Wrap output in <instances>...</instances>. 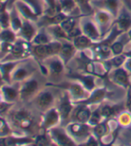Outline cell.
Listing matches in <instances>:
<instances>
[{"label":"cell","instance_id":"1","mask_svg":"<svg viewBox=\"0 0 131 146\" xmlns=\"http://www.w3.org/2000/svg\"><path fill=\"white\" fill-rule=\"evenodd\" d=\"M36 111L31 106L30 108L16 107L14 104L5 115L6 121L16 131L25 132L29 136H35L38 134V118L34 113Z\"/></svg>","mask_w":131,"mask_h":146},{"label":"cell","instance_id":"2","mask_svg":"<svg viewBox=\"0 0 131 146\" xmlns=\"http://www.w3.org/2000/svg\"><path fill=\"white\" fill-rule=\"evenodd\" d=\"M38 61L31 57L21 61L13 70L11 76V84H20L38 71Z\"/></svg>","mask_w":131,"mask_h":146},{"label":"cell","instance_id":"3","mask_svg":"<svg viewBox=\"0 0 131 146\" xmlns=\"http://www.w3.org/2000/svg\"><path fill=\"white\" fill-rule=\"evenodd\" d=\"M38 71L35 74L24 81L20 83L19 91H20V101L23 103L28 104L35 97L41 89H40V80L38 78Z\"/></svg>","mask_w":131,"mask_h":146},{"label":"cell","instance_id":"4","mask_svg":"<svg viewBox=\"0 0 131 146\" xmlns=\"http://www.w3.org/2000/svg\"><path fill=\"white\" fill-rule=\"evenodd\" d=\"M31 56V43L18 38L14 43L13 50L7 54L0 62L21 61Z\"/></svg>","mask_w":131,"mask_h":146},{"label":"cell","instance_id":"5","mask_svg":"<svg viewBox=\"0 0 131 146\" xmlns=\"http://www.w3.org/2000/svg\"><path fill=\"white\" fill-rule=\"evenodd\" d=\"M62 44L57 41H52L47 45H32L31 44V55L38 62H43L51 56L59 54Z\"/></svg>","mask_w":131,"mask_h":146},{"label":"cell","instance_id":"6","mask_svg":"<svg viewBox=\"0 0 131 146\" xmlns=\"http://www.w3.org/2000/svg\"><path fill=\"white\" fill-rule=\"evenodd\" d=\"M54 100L55 96L52 92L50 90L43 89L36 94L35 97L28 104L37 111H39L41 112H45L47 110L51 109L50 107L52 106Z\"/></svg>","mask_w":131,"mask_h":146},{"label":"cell","instance_id":"7","mask_svg":"<svg viewBox=\"0 0 131 146\" xmlns=\"http://www.w3.org/2000/svg\"><path fill=\"white\" fill-rule=\"evenodd\" d=\"M38 31V26L36 23L23 19V26H21V30L17 32V36L18 38L31 43Z\"/></svg>","mask_w":131,"mask_h":146},{"label":"cell","instance_id":"8","mask_svg":"<svg viewBox=\"0 0 131 146\" xmlns=\"http://www.w3.org/2000/svg\"><path fill=\"white\" fill-rule=\"evenodd\" d=\"M20 84H3L1 87V94L3 100L10 104H15L20 100Z\"/></svg>","mask_w":131,"mask_h":146},{"label":"cell","instance_id":"9","mask_svg":"<svg viewBox=\"0 0 131 146\" xmlns=\"http://www.w3.org/2000/svg\"><path fill=\"white\" fill-rule=\"evenodd\" d=\"M59 111L55 109H49L47 111L44 112L43 117L41 118L40 121V127L41 129L47 130L54 127L58 120H59Z\"/></svg>","mask_w":131,"mask_h":146},{"label":"cell","instance_id":"10","mask_svg":"<svg viewBox=\"0 0 131 146\" xmlns=\"http://www.w3.org/2000/svg\"><path fill=\"white\" fill-rule=\"evenodd\" d=\"M14 5H15L17 11L21 14V16L23 17V19L33 21V23H37L39 21V15H38L31 7L26 3L21 1V0H15Z\"/></svg>","mask_w":131,"mask_h":146},{"label":"cell","instance_id":"11","mask_svg":"<svg viewBox=\"0 0 131 146\" xmlns=\"http://www.w3.org/2000/svg\"><path fill=\"white\" fill-rule=\"evenodd\" d=\"M23 61V60H21ZM21 61L16 62H0V77L6 84H11V76L13 70Z\"/></svg>","mask_w":131,"mask_h":146},{"label":"cell","instance_id":"12","mask_svg":"<svg viewBox=\"0 0 131 146\" xmlns=\"http://www.w3.org/2000/svg\"><path fill=\"white\" fill-rule=\"evenodd\" d=\"M41 63L46 67V69L47 70V74L49 72L51 75H54V76L59 75V74H61V72L63 70V62L59 59L54 58V56H51V57L47 58V59L43 61Z\"/></svg>","mask_w":131,"mask_h":146},{"label":"cell","instance_id":"13","mask_svg":"<svg viewBox=\"0 0 131 146\" xmlns=\"http://www.w3.org/2000/svg\"><path fill=\"white\" fill-rule=\"evenodd\" d=\"M49 130H50L49 135L51 137V140H53L55 143L61 144V145L73 144V143L70 139V137L65 134L63 130L59 128H55V127H52Z\"/></svg>","mask_w":131,"mask_h":146},{"label":"cell","instance_id":"14","mask_svg":"<svg viewBox=\"0 0 131 146\" xmlns=\"http://www.w3.org/2000/svg\"><path fill=\"white\" fill-rule=\"evenodd\" d=\"M51 36L47 29L42 28L41 30L38 31L37 34L35 35L33 40L31 41L32 45H47V44L52 42L51 41Z\"/></svg>","mask_w":131,"mask_h":146},{"label":"cell","instance_id":"15","mask_svg":"<svg viewBox=\"0 0 131 146\" xmlns=\"http://www.w3.org/2000/svg\"><path fill=\"white\" fill-rule=\"evenodd\" d=\"M18 39L17 33L14 32L11 28L4 29L0 32V42L14 44Z\"/></svg>","mask_w":131,"mask_h":146},{"label":"cell","instance_id":"16","mask_svg":"<svg viewBox=\"0 0 131 146\" xmlns=\"http://www.w3.org/2000/svg\"><path fill=\"white\" fill-rule=\"evenodd\" d=\"M21 1L30 5L33 11L39 16L45 12V6L47 5L45 0H21Z\"/></svg>","mask_w":131,"mask_h":146},{"label":"cell","instance_id":"17","mask_svg":"<svg viewBox=\"0 0 131 146\" xmlns=\"http://www.w3.org/2000/svg\"><path fill=\"white\" fill-rule=\"evenodd\" d=\"M46 29L51 36H55L56 38H67L66 32L64 31V30L61 27L60 24H51V25H48Z\"/></svg>","mask_w":131,"mask_h":146},{"label":"cell","instance_id":"18","mask_svg":"<svg viewBox=\"0 0 131 146\" xmlns=\"http://www.w3.org/2000/svg\"><path fill=\"white\" fill-rule=\"evenodd\" d=\"M76 5L75 0H59V3H58L59 10L65 15L73 11Z\"/></svg>","mask_w":131,"mask_h":146},{"label":"cell","instance_id":"19","mask_svg":"<svg viewBox=\"0 0 131 146\" xmlns=\"http://www.w3.org/2000/svg\"><path fill=\"white\" fill-rule=\"evenodd\" d=\"M0 25L2 29H8L11 26V18H10V13L9 10L6 9L0 13Z\"/></svg>","mask_w":131,"mask_h":146},{"label":"cell","instance_id":"20","mask_svg":"<svg viewBox=\"0 0 131 146\" xmlns=\"http://www.w3.org/2000/svg\"><path fill=\"white\" fill-rule=\"evenodd\" d=\"M70 111H71V105L70 104V102L67 99L63 100L61 103L60 107H59L60 116L62 117L63 119H66L67 117L69 116Z\"/></svg>","mask_w":131,"mask_h":146},{"label":"cell","instance_id":"21","mask_svg":"<svg viewBox=\"0 0 131 146\" xmlns=\"http://www.w3.org/2000/svg\"><path fill=\"white\" fill-rule=\"evenodd\" d=\"M59 54H61L63 60L67 61L70 58L72 54H73V46H72L70 44H64V45H62Z\"/></svg>","mask_w":131,"mask_h":146},{"label":"cell","instance_id":"22","mask_svg":"<svg viewBox=\"0 0 131 146\" xmlns=\"http://www.w3.org/2000/svg\"><path fill=\"white\" fill-rule=\"evenodd\" d=\"M51 137L47 134H37L34 136V144L37 145H48L50 144Z\"/></svg>","mask_w":131,"mask_h":146},{"label":"cell","instance_id":"23","mask_svg":"<svg viewBox=\"0 0 131 146\" xmlns=\"http://www.w3.org/2000/svg\"><path fill=\"white\" fill-rule=\"evenodd\" d=\"M61 27L66 33L70 32L75 28V19L74 18H66L60 23Z\"/></svg>","mask_w":131,"mask_h":146},{"label":"cell","instance_id":"24","mask_svg":"<svg viewBox=\"0 0 131 146\" xmlns=\"http://www.w3.org/2000/svg\"><path fill=\"white\" fill-rule=\"evenodd\" d=\"M15 104H10L7 103L5 101H1L0 102V117H4L5 116L10 110L12 109V107Z\"/></svg>","mask_w":131,"mask_h":146},{"label":"cell","instance_id":"25","mask_svg":"<svg viewBox=\"0 0 131 146\" xmlns=\"http://www.w3.org/2000/svg\"><path fill=\"white\" fill-rule=\"evenodd\" d=\"M115 78L120 84H127V82H128L126 72L124 70H117V72L115 73Z\"/></svg>","mask_w":131,"mask_h":146},{"label":"cell","instance_id":"26","mask_svg":"<svg viewBox=\"0 0 131 146\" xmlns=\"http://www.w3.org/2000/svg\"><path fill=\"white\" fill-rule=\"evenodd\" d=\"M76 5L79 6L83 12H90L91 7L89 5V0H75Z\"/></svg>","mask_w":131,"mask_h":146},{"label":"cell","instance_id":"27","mask_svg":"<svg viewBox=\"0 0 131 146\" xmlns=\"http://www.w3.org/2000/svg\"><path fill=\"white\" fill-rule=\"evenodd\" d=\"M104 5H106L107 8L110 9L112 12L115 13L117 11L118 5H119L118 0H104Z\"/></svg>","mask_w":131,"mask_h":146},{"label":"cell","instance_id":"28","mask_svg":"<svg viewBox=\"0 0 131 146\" xmlns=\"http://www.w3.org/2000/svg\"><path fill=\"white\" fill-rule=\"evenodd\" d=\"M74 44L78 47H85L89 44V40L86 36H78L74 41Z\"/></svg>","mask_w":131,"mask_h":146},{"label":"cell","instance_id":"29","mask_svg":"<svg viewBox=\"0 0 131 146\" xmlns=\"http://www.w3.org/2000/svg\"><path fill=\"white\" fill-rule=\"evenodd\" d=\"M89 111L88 110H81V111H79L77 114V119L78 120H79L80 122H85L89 118Z\"/></svg>","mask_w":131,"mask_h":146},{"label":"cell","instance_id":"30","mask_svg":"<svg viewBox=\"0 0 131 146\" xmlns=\"http://www.w3.org/2000/svg\"><path fill=\"white\" fill-rule=\"evenodd\" d=\"M84 31L85 32L90 36H96L97 34H96V30L94 29V27L93 26V24H91L90 23H87L85 24V27H84Z\"/></svg>","mask_w":131,"mask_h":146},{"label":"cell","instance_id":"31","mask_svg":"<svg viewBox=\"0 0 131 146\" xmlns=\"http://www.w3.org/2000/svg\"><path fill=\"white\" fill-rule=\"evenodd\" d=\"M119 23H120V26L123 29H127L130 25V23H131V19H130V17L128 15V14L125 13V14H123V15L120 17Z\"/></svg>","mask_w":131,"mask_h":146},{"label":"cell","instance_id":"32","mask_svg":"<svg viewBox=\"0 0 131 146\" xmlns=\"http://www.w3.org/2000/svg\"><path fill=\"white\" fill-rule=\"evenodd\" d=\"M70 130L71 132L75 134V135H82L84 132H86L85 130V127H83L82 125H78V124H75V125H72L70 127Z\"/></svg>","mask_w":131,"mask_h":146},{"label":"cell","instance_id":"33","mask_svg":"<svg viewBox=\"0 0 131 146\" xmlns=\"http://www.w3.org/2000/svg\"><path fill=\"white\" fill-rule=\"evenodd\" d=\"M71 92H72V94H73V96H76V97L81 96L83 94V90L78 85H73V86H71Z\"/></svg>","mask_w":131,"mask_h":146},{"label":"cell","instance_id":"34","mask_svg":"<svg viewBox=\"0 0 131 146\" xmlns=\"http://www.w3.org/2000/svg\"><path fill=\"white\" fill-rule=\"evenodd\" d=\"M104 94V91L98 90V91H96V93L93 94V97L90 100H88V102H96V101H98V100L103 98Z\"/></svg>","mask_w":131,"mask_h":146},{"label":"cell","instance_id":"35","mask_svg":"<svg viewBox=\"0 0 131 146\" xmlns=\"http://www.w3.org/2000/svg\"><path fill=\"white\" fill-rule=\"evenodd\" d=\"M80 79L85 83V85L86 86L87 88H92L94 86V83H93V78L90 77H86V78H80Z\"/></svg>","mask_w":131,"mask_h":146},{"label":"cell","instance_id":"36","mask_svg":"<svg viewBox=\"0 0 131 146\" xmlns=\"http://www.w3.org/2000/svg\"><path fill=\"white\" fill-rule=\"evenodd\" d=\"M45 2H46L47 5L52 11H54V10L56 9V6H57L56 0H45Z\"/></svg>","mask_w":131,"mask_h":146},{"label":"cell","instance_id":"37","mask_svg":"<svg viewBox=\"0 0 131 146\" xmlns=\"http://www.w3.org/2000/svg\"><path fill=\"white\" fill-rule=\"evenodd\" d=\"M105 132V128H104V126H102V125H100V126H98L97 127H96V133L98 134V135H103L104 133Z\"/></svg>","mask_w":131,"mask_h":146},{"label":"cell","instance_id":"38","mask_svg":"<svg viewBox=\"0 0 131 146\" xmlns=\"http://www.w3.org/2000/svg\"><path fill=\"white\" fill-rule=\"evenodd\" d=\"M122 50V46L120 44H115V45L113 46V51L115 53H120V51Z\"/></svg>","mask_w":131,"mask_h":146},{"label":"cell","instance_id":"39","mask_svg":"<svg viewBox=\"0 0 131 146\" xmlns=\"http://www.w3.org/2000/svg\"><path fill=\"white\" fill-rule=\"evenodd\" d=\"M112 113V109L109 108V107H105L104 110H103V114L105 115V116H109Z\"/></svg>","mask_w":131,"mask_h":146},{"label":"cell","instance_id":"40","mask_svg":"<svg viewBox=\"0 0 131 146\" xmlns=\"http://www.w3.org/2000/svg\"><path fill=\"white\" fill-rule=\"evenodd\" d=\"M121 60H122V58H120V57L117 58V59H115V60H114V61H115V62H115V64H116V65H120V64L122 62V61H121Z\"/></svg>","mask_w":131,"mask_h":146},{"label":"cell","instance_id":"41","mask_svg":"<svg viewBox=\"0 0 131 146\" xmlns=\"http://www.w3.org/2000/svg\"><path fill=\"white\" fill-rule=\"evenodd\" d=\"M125 2V4L128 5V7L129 9H131V0H123Z\"/></svg>","mask_w":131,"mask_h":146},{"label":"cell","instance_id":"42","mask_svg":"<svg viewBox=\"0 0 131 146\" xmlns=\"http://www.w3.org/2000/svg\"><path fill=\"white\" fill-rule=\"evenodd\" d=\"M128 108L131 110V97H130V99H129V101H128Z\"/></svg>","mask_w":131,"mask_h":146},{"label":"cell","instance_id":"43","mask_svg":"<svg viewBox=\"0 0 131 146\" xmlns=\"http://www.w3.org/2000/svg\"><path fill=\"white\" fill-rule=\"evenodd\" d=\"M3 30V29H2V27H1V25H0V32H1V31Z\"/></svg>","mask_w":131,"mask_h":146},{"label":"cell","instance_id":"44","mask_svg":"<svg viewBox=\"0 0 131 146\" xmlns=\"http://www.w3.org/2000/svg\"><path fill=\"white\" fill-rule=\"evenodd\" d=\"M128 66H129V67H130V68H131V62H129V63H128Z\"/></svg>","mask_w":131,"mask_h":146},{"label":"cell","instance_id":"45","mask_svg":"<svg viewBox=\"0 0 131 146\" xmlns=\"http://www.w3.org/2000/svg\"><path fill=\"white\" fill-rule=\"evenodd\" d=\"M0 49H1V42H0Z\"/></svg>","mask_w":131,"mask_h":146},{"label":"cell","instance_id":"46","mask_svg":"<svg viewBox=\"0 0 131 146\" xmlns=\"http://www.w3.org/2000/svg\"><path fill=\"white\" fill-rule=\"evenodd\" d=\"M129 55H131V52H130V53H129Z\"/></svg>","mask_w":131,"mask_h":146},{"label":"cell","instance_id":"47","mask_svg":"<svg viewBox=\"0 0 131 146\" xmlns=\"http://www.w3.org/2000/svg\"><path fill=\"white\" fill-rule=\"evenodd\" d=\"M0 1H1V0H0Z\"/></svg>","mask_w":131,"mask_h":146},{"label":"cell","instance_id":"48","mask_svg":"<svg viewBox=\"0 0 131 146\" xmlns=\"http://www.w3.org/2000/svg\"><path fill=\"white\" fill-rule=\"evenodd\" d=\"M0 78H1V77H0Z\"/></svg>","mask_w":131,"mask_h":146}]
</instances>
